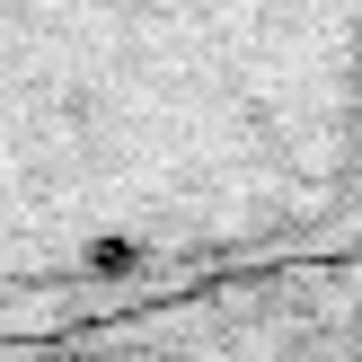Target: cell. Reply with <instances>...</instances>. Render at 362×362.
I'll list each match as a JSON object with an SVG mask.
<instances>
[{
    "mask_svg": "<svg viewBox=\"0 0 362 362\" xmlns=\"http://www.w3.org/2000/svg\"><path fill=\"white\" fill-rule=\"evenodd\" d=\"M0 362H362V292L318 265L115 318H0Z\"/></svg>",
    "mask_w": 362,
    "mask_h": 362,
    "instance_id": "obj_1",
    "label": "cell"
}]
</instances>
